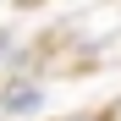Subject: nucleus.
<instances>
[{
	"label": "nucleus",
	"instance_id": "nucleus-1",
	"mask_svg": "<svg viewBox=\"0 0 121 121\" xmlns=\"http://www.w3.org/2000/svg\"><path fill=\"white\" fill-rule=\"evenodd\" d=\"M44 105V88L28 83V77H6L0 83V116H33Z\"/></svg>",
	"mask_w": 121,
	"mask_h": 121
},
{
	"label": "nucleus",
	"instance_id": "nucleus-2",
	"mask_svg": "<svg viewBox=\"0 0 121 121\" xmlns=\"http://www.w3.org/2000/svg\"><path fill=\"white\" fill-rule=\"evenodd\" d=\"M11 55H17V39H11V28H0V66H6Z\"/></svg>",
	"mask_w": 121,
	"mask_h": 121
},
{
	"label": "nucleus",
	"instance_id": "nucleus-3",
	"mask_svg": "<svg viewBox=\"0 0 121 121\" xmlns=\"http://www.w3.org/2000/svg\"><path fill=\"white\" fill-rule=\"evenodd\" d=\"M60 121H105L99 110H72V116H60Z\"/></svg>",
	"mask_w": 121,
	"mask_h": 121
}]
</instances>
